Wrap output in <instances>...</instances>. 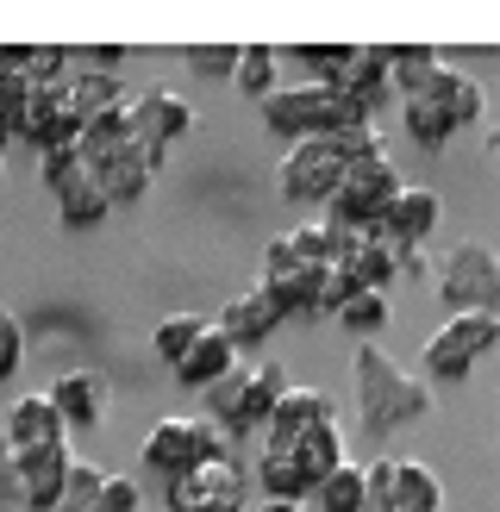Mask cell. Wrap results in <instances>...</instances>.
Returning <instances> with one entry per match:
<instances>
[{"instance_id": "obj_1", "label": "cell", "mask_w": 500, "mask_h": 512, "mask_svg": "<svg viewBox=\"0 0 500 512\" xmlns=\"http://www.w3.org/2000/svg\"><path fill=\"white\" fill-rule=\"evenodd\" d=\"M350 394H357V425L369 438H388V431L419 425L432 413V381L400 369L382 344H357V356H350Z\"/></svg>"}, {"instance_id": "obj_2", "label": "cell", "mask_w": 500, "mask_h": 512, "mask_svg": "<svg viewBox=\"0 0 500 512\" xmlns=\"http://www.w3.org/2000/svg\"><path fill=\"white\" fill-rule=\"evenodd\" d=\"M257 119H263L282 144H300V138H338V132H350V125H375V119H363V113L344 100V88L307 82V75L275 88L263 107H257Z\"/></svg>"}, {"instance_id": "obj_3", "label": "cell", "mask_w": 500, "mask_h": 512, "mask_svg": "<svg viewBox=\"0 0 500 512\" xmlns=\"http://www.w3.org/2000/svg\"><path fill=\"white\" fill-rule=\"evenodd\" d=\"M232 456V444H225V431L213 419H188V413H169L144 431V444H138V463L144 475H194V469H207V463H225Z\"/></svg>"}, {"instance_id": "obj_4", "label": "cell", "mask_w": 500, "mask_h": 512, "mask_svg": "<svg viewBox=\"0 0 500 512\" xmlns=\"http://www.w3.org/2000/svg\"><path fill=\"white\" fill-rule=\"evenodd\" d=\"M400 169L394 157H363V163H350L344 169V182L338 194L325 200V225H338V232H382V219L388 207L400 200Z\"/></svg>"}, {"instance_id": "obj_5", "label": "cell", "mask_w": 500, "mask_h": 512, "mask_svg": "<svg viewBox=\"0 0 500 512\" xmlns=\"http://www.w3.org/2000/svg\"><path fill=\"white\" fill-rule=\"evenodd\" d=\"M500 350V313H450L419 350V375L425 381H463L475 363H488Z\"/></svg>"}, {"instance_id": "obj_6", "label": "cell", "mask_w": 500, "mask_h": 512, "mask_svg": "<svg viewBox=\"0 0 500 512\" xmlns=\"http://www.w3.org/2000/svg\"><path fill=\"white\" fill-rule=\"evenodd\" d=\"M344 169H350V157L338 150V138H300V144L282 150V163H275V188H282L288 207H319L325 213V200L338 194Z\"/></svg>"}, {"instance_id": "obj_7", "label": "cell", "mask_w": 500, "mask_h": 512, "mask_svg": "<svg viewBox=\"0 0 500 512\" xmlns=\"http://www.w3.org/2000/svg\"><path fill=\"white\" fill-rule=\"evenodd\" d=\"M438 300L450 313H500V256L482 238H463L438 263Z\"/></svg>"}, {"instance_id": "obj_8", "label": "cell", "mask_w": 500, "mask_h": 512, "mask_svg": "<svg viewBox=\"0 0 500 512\" xmlns=\"http://www.w3.org/2000/svg\"><path fill=\"white\" fill-rule=\"evenodd\" d=\"M369 506L382 512H444V481L419 456H375L369 463Z\"/></svg>"}, {"instance_id": "obj_9", "label": "cell", "mask_w": 500, "mask_h": 512, "mask_svg": "<svg viewBox=\"0 0 500 512\" xmlns=\"http://www.w3.org/2000/svg\"><path fill=\"white\" fill-rule=\"evenodd\" d=\"M163 157H169V144L132 132V144L113 150V157L94 169V182H100V194H107V207H138V200L150 194V182H157Z\"/></svg>"}, {"instance_id": "obj_10", "label": "cell", "mask_w": 500, "mask_h": 512, "mask_svg": "<svg viewBox=\"0 0 500 512\" xmlns=\"http://www.w3.org/2000/svg\"><path fill=\"white\" fill-rule=\"evenodd\" d=\"M219 500H238L250 506V475L225 456V463H207V469H194V475H175L163 481V512H207Z\"/></svg>"}, {"instance_id": "obj_11", "label": "cell", "mask_w": 500, "mask_h": 512, "mask_svg": "<svg viewBox=\"0 0 500 512\" xmlns=\"http://www.w3.org/2000/svg\"><path fill=\"white\" fill-rule=\"evenodd\" d=\"M13 469H19V512H57L63 494H69L75 450L69 444H44V450L13 456Z\"/></svg>"}, {"instance_id": "obj_12", "label": "cell", "mask_w": 500, "mask_h": 512, "mask_svg": "<svg viewBox=\"0 0 500 512\" xmlns=\"http://www.w3.org/2000/svg\"><path fill=\"white\" fill-rule=\"evenodd\" d=\"M44 394L63 413L69 431H94V425H107V413H113V381L100 369H63Z\"/></svg>"}, {"instance_id": "obj_13", "label": "cell", "mask_w": 500, "mask_h": 512, "mask_svg": "<svg viewBox=\"0 0 500 512\" xmlns=\"http://www.w3.org/2000/svg\"><path fill=\"white\" fill-rule=\"evenodd\" d=\"M0 444L13 456L44 450V444H69V425H63L57 406H50V394H19L7 406V419H0Z\"/></svg>"}, {"instance_id": "obj_14", "label": "cell", "mask_w": 500, "mask_h": 512, "mask_svg": "<svg viewBox=\"0 0 500 512\" xmlns=\"http://www.w3.org/2000/svg\"><path fill=\"white\" fill-rule=\"evenodd\" d=\"M338 88H344V100H350L363 119H382L388 107H400L394 69H388V44H357V63H350V75H344Z\"/></svg>"}, {"instance_id": "obj_15", "label": "cell", "mask_w": 500, "mask_h": 512, "mask_svg": "<svg viewBox=\"0 0 500 512\" xmlns=\"http://www.w3.org/2000/svg\"><path fill=\"white\" fill-rule=\"evenodd\" d=\"M319 425H338V400L325 388H307V381H288V394H282V406H275L263 444H294V438H307V431H319Z\"/></svg>"}, {"instance_id": "obj_16", "label": "cell", "mask_w": 500, "mask_h": 512, "mask_svg": "<svg viewBox=\"0 0 500 512\" xmlns=\"http://www.w3.org/2000/svg\"><path fill=\"white\" fill-rule=\"evenodd\" d=\"M213 325H219L225 338H232V344L250 356V350H263L275 331H282V313L269 306V294H263V288H244V294H232V300H225L219 313H213Z\"/></svg>"}, {"instance_id": "obj_17", "label": "cell", "mask_w": 500, "mask_h": 512, "mask_svg": "<svg viewBox=\"0 0 500 512\" xmlns=\"http://www.w3.org/2000/svg\"><path fill=\"white\" fill-rule=\"evenodd\" d=\"M132 132L138 138H157V144H182L194 132V107L182 88H150L132 94Z\"/></svg>"}, {"instance_id": "obj_18", "label": "cell", "mask_w": 500, "mask_h": 512, "mask_svg": "<svg viewBox=\"0 0 500 512\" xmlns=\"http://www.w3.org/2000/svg\"><path fill=\"white\" fill-rule=\"evenodd\" d=\"M438 219H444V200L432 188L407 182V188H400V200L388 207V219H382V238L400 244V250H425V238L438 232Z\"/></svg>"}, {"instance_id": "obj_19", "label": "cell", "mask_w": 500, "mask_h": 512, "mask_svg": "<svg viewBox=\"0 0 500 512\" xmlns=\"http://www.w3.org/2000/svg\"><path fill=\"white\" fill-rule=\"evenodd\" d=\"M288 394V369L282 363H244V394H238V419L232 438H250V431H269L275 406Z\"/></svg>"}, {"instance_id": "obj_20", "label": "cell", "mask_w": 500, "mask_h": 512, "mask_svg": "<svg viewBox=\"0 0 500 512\" xmlns=\"http://www.w3.org/2000/svg\"><path fill=\"white\" fill-rule=\"evenodd\" d=\"M238 363H244V350L225 338L219 325H207V331H200V344L182 356V363H175V381H182L188 394H207V388H219V381L232 375Z\"/></svg>"}, {"instance_id": "obj_21", "label": "cell", "mask_w": 500, "mask_h": 512, "mask_svg": "<svg viewBox=\"0 0 500 512\" xmlns=\"http://www.w3.org/2000/svg\"><path fill=\"white\" fill-rule=\"evenodd\" d=\"M325 275L332 269H288V275H263L257 288L282 313V325L288 319H325Z\"/></svg>"}, {"instance_id": "obj_22", "label": "cell", "mask_w": 500, "mask_h": 512, "mask_svg": "<svg viewBox=\"0 0 500 512\" xmlns=\"http://www.w3.org/2000/svg\"><path fill=\"white\" fill-rule=\"evenodd\" d=\"M263 450H282L288 463L313 481V494H319L325 475H338L350 463V456H344V425H319V431H307V438H294V444H263Z\"/></svg>"}, {"instance_id": "obj_23", "label": "cell", "mask_w": 500, "mask_h": 512, "mask_svg": "<svg viewBox=\"0 0 500 512\" xmlns=\"http://www.w3.org/2000/svg\"><path fill=\"white\" fill-rule=\"evenodd\" d=\"M113 100H132V94H125V88H119V75H107V69H75V75H69V88H63V107L82 119V125H88L94 113H107Z\"/></svg>"}, {"instance_id": "obj_24", "label": "cell", "mask_w": 500, "mask_h": 512, "mask_svg": "<svg viewBox=\"0 0 500 512\" xmlns=\"http://www.w3.org/2000/svg\"><path fill=\"white\" fill-rule=\"evenodd\" d=\"M232 88H238L244 100H257V107H263V100L282 88V50H275V44H244V50H238V75H232Z\"/></svg>"}, {"instance_id": "obj_25", "label": "cell", "mask_w": 500, "mask_h": 512, "mask_svg": "<svg viewBox=\"0 0 500 512\" xmlns=\"http://www.w3.org/2000/svg\"><path fill=\"white\" fill-rule=\"evenodd\" d=\"M213 319H200V313H163L157 325H150V356H157V363L175 375V363H182V356L200 344V331H207Z\"/></svg>"}, {"instance_id": "obj_26", "label": "cell", "mask_w": 500, "mask_h": 512, "mask_svg": "<svg viewBox=\"0 0 500 512\" xmlns=\"http://www.w3.org/2000/svg\"><path fill=\"white\" fill-rule=\"evenodd\" d=\"M400 132H407L419 150H444L450 138H457V125L444 119V107L432 94H413V100H400Z\"/></svg>"}, {"instance_id": "obj_27", "label": "cell", "mask_w": 500, "mask_h": 512, "mask_svg": "<svg viewBox=\"0 0 500 512\" xmlns=\"http://www.w3.org/2000/svg\"><path fill=\"white\" fill-rule=\"evenodd\" d=\"M307 506L313 512H363L369 506V463H344L338 475H325Z\"/></svg>"}, {"instance_id": "obj_28", "label": "cell", "mask_w": 500, "mask_h": 512, "mask_svg": "<svg viewBox=\"0 0 500 512\" xmlns=\"http://www.w3.org/2000/svg\"><path fill=\"white\" fill-rule=\"evenodd\" d=\"M57 200V219L69 225V232H88V225H100L113 207H107V194H100V182L94 175H75V182L63 188V194H50Z\"/></svg>"}, {"instance_id": "obj_29", "label": "cell", "mask_w": 500, "mask_h": 512, "mask_svg": "<svg viewBox=\"0 0 500 512\" xmlns=\"http://www.w3.org/2000/svg\"><path fill=\"white\" fill-rule=\"evenodd\" d=\"M338 325H344L357 344H375V338H382V325H388V294L357 288V294H350V300L338 306Z\"/></svg>"}, {"instance_id": "obj_30", "label": "cell", "mask_w": 500, "mask_h": 512, "mask_svg": "<svg viewBox=\"0 0 500 512\" xmlns=\"http://www.w3.org/2000/svg\"><path fill=\"white\" fill-rule=\"evenodd\" d=\"M294 57H300V69H307V82L338 88L350 75V63H357V44H300Z\"/></svg>"}, {"instance_id": "obj_31", "label": "cell", "mask_w": 500, "mask_h": 512, "mask_svg": "<svg viewBox=\"0 0 500 512\" xmlns=\"http://www.w3.org/2000/svg\"><path fill=\"white\" fill-rule=\"evenodd\" d=\"M138 506H144L138 475H113V469H107V481H100V494L88 500V512H138Z\"/></svg>"}, {"instance_id": "obj_32", "label": "cell", "mask_w": 500, "mask_h": 512, "mask_svg": "<svg viewBox=\"0 0 500 512\" xmlns=\"http://www.w3.org/2000/svg\"><path fill=\"white\" fill-rule=\"evenodd\" d=\"M38 175H44V188L50 194H63L69 182H75V175H88V163H82V150H44V157H38Z\"/></svg>"}, {"instance_id": "obj_33", "label": "cell", "mask_w": 500, "mask_h": 512, "mask_svg": "<svg viewBox=\"0 0 500 512\" xmlns=\"http://www.w3.org/2000/svg\"><path fill=\"white\" fill-rule=\"evenodd\" d=\"M238 50H244V44H188L182 57H188V69H200V75H225V82H232V75H238Z\"/></svg>"}, {"instance_id": "obj_34", "label": "cell", "mask_w": 500, "mask_h": 512, "mask_svg": "<svg viewBox=\"0 0 500 512\" xmlns=\"http://www.w3.org/2000/svg\"><path fill=\"white\" fill-rule=\"evenodd\" d=\"M19 363H25V325L13 306H0V381H13Z\"/></svg>"}, {"instance_id": "obj_35", "label": "cell", "mask_w": 500, "mask_h": 512, "mask_svg": "<svg viewBox=\"0 0 500 512\" xmlns=\"http://www.w3.org/2000/svg\"><path fill=\"white\" fill-rule=\"evenodd\" d=\"M238 394H244V363L219 381V388H207V413H213V425L219 431H232V419H238Z\"/></svg>"}, {"instance_id": "obj_36", "label": "cell", "mask_w": 500, "mask_h": 512, "mask_svg": "<svg viewBox=\"0 0 500 512\" xmlns=\"http://www.w3.org/2000/svg\"><path fill=\"white\" fill-rule=\"evenodd\" d=\"M0 500L19 506V469H13V450L7 444H0Z\"/></svg>"}, {"instance_id": "obj_37", "label": "cell", "mask_w": 500, "mask_h": 512, "mask_svg": "<svg viewBox=\"0 0 500 512\" xmlns=\"http://www.w3.org/2000/svg\"><path fill=\"white\" fill-rule=\"evenodd\" d=\"M125 57H132L125 44H94V50H88V63H94V69H119Z\"/></svg>"}, {"instance_id": "obj_38", "label": "cell", "mask_w": 500, "mask_h": 512, "mask_svg": "<svg viewBox=\"0 0 500 512\" xmlns=\"http://www.w3.org/2000/svg\"><path fill=\"white\" fill-rule=\"evenodd\" d=\"M432 263H425V250H400V281H425Z\"/></svg>"}, {"instance_id": "obj_39", "label": "cell", "mask_w": 500, "mask_h": 512, "mask_svg": "<svg viewBox=\"0 0 500 512\" xmlns=\"http://www.w3.org/2000/svg\"><path fill=\"white\" fill-rule=\"evenodd\" d=\"M250 512H307V506H294V500H257Z\"/></svg>"}, {"instance_id": "obj_40", "label": "cell", "mask_w": 500, "mask_h": 512, "mask_svg": "<svg viewBox=\"0 0 500 512\" xmlns=\"http://www.w3.org/2000/svg\"><path fill=\"white\" fill-rule=\"evenodd\" d=\"M207 512H250V506H238V500H219V506H207Z\"/></svg>"}, {"instance_id": "obj_41", "label": "cell", "mask_w": 500, "mask_h": 512, "mask_svg": "<svg viewBox=\"0 0 500 512\" xmlns=\"http://www.w3.org/2000/svg\"><path fill=\"white\" fill-rule=\"evenodd\" d=\"M0 163H7V150H0Z\"/></svg>"}, {"instance_id": "obj_42", "label": "cell", "mask_w": 500, "mask_h": 512, "mask_svg": "<svg viewBox=\"0 0 500 512\" xmlns=\"http://www.w3.org/2000/svg\"><path fill=\"white\" fill-rule=\"evenodd\" d=\"M0 150H7V138H0Z\"/></svg>"}]
</instances>
